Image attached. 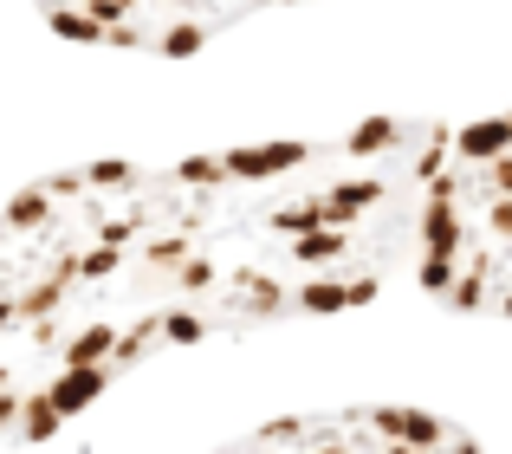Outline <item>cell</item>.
Wrapping results in <instances>:
<instances>
[{"label": "cell", "mask_w": 512, "mask_h": 454, "mask_svg": "<svg viewBox=\"0 0 512 454\" xmlns=\"http://www.w3.org/2000/svg\"><path fill=\"white\" fill-rule=\"evenodd\" d=\"M52 208H59V202H52V195L33 182V189H20V195L7 202V215H0V227H46V221H52Z\"/></svg>", "instance_id": "cell-5"}, {"label": "cell", "mask_w": 512, "mask_h": 454, "mask_svg": "<svg viewBox=\"0 0 512 454\" xmlns=\"http://www.w3.org/2000/svg\"><path fill=\"white\" fill-rule=\"evenodd\" d=\"M208 39H214L208 26H195V20H169V33L156 39V52H163V59H195Z\"/></svg>", "instance_id": "cell-7"}, {"label": "cell", "mask_w": 512, "mask_h": 454, "mask_svg": "<svg viewBox=\"0 0 512 454\" xmlns=\"http://www.w3.org/2000/svg\"><path fill=\"white\" fill-rule=\"evenodd\" d=\"M111 351H117V331L111 325H85L78 338L59 344V370H98V364H111Z\"/></svg>", "instance_id": "cell-4"}, {"label": "cell", "mask_w": 512, "mask_h": 454, "mask_svg": "<svg viewBox=\"0 0 512 454\" xmlns=\"http://www.w3.org/2000/svg\"><path fill=\"white\" fill-rule=\"evenodd\" d=\"M175 286H182V292H214V286H221V273H214V260H201V253H195V260L175 273Z\"/></svg>", "instance_id": "cell-14"}, {"label": "cell", "mask_w": 512, "mask_h": 454, "mask_svg": "<svg viewBox=\"0 0 512 454\" xmlns=\"http://www.w3.org/2000/svg\"><path fill=\"white\" fill-rule=\"evenodd\" d=\"M0 325H13V292H0Z\"/></svg>", "instance_id": "cell-17"}, {"label": "cell", "mask_w": 512, "mask_h": 454, "mask_svg": "<svg viewBox=\"0 0 512 454\" xmlns=\"http://www.w3.org/2000/svg\"><path fill=\"white\" fill-rule=\"evenodd\" d=\"M20 403H26V396L7 383V390H0V435H7V429H20Z\"/></svg>", "instance_id": "cell-16"}, {"label": "cell", "mask_w": 512, "mask_h": 454, "mask_svg": "<svg viewBox=\"0 0 512 454\" xmlns=\"http://www.w3.org/2000/svg\"><path fill=\"white\" fill-rule=\"evenodd\" d=\"M415 279L454 312L512 318V111L435 124L415 208Z\"/></svg>", "instance_id": "cell-1"}, {"label": "cell", "mask_w": 512, "mask_h": 454, "mask_svg": "<svg viewBox=\"0 0 512 454\" xmlns=\"http://www.w3.org/2000/svg\"><path fill=\"white\" fill-rule=\"evenodd\" d=\"M227 454H480L474 435L428 409H338V416H292L247 435Z\"/></svg>", "instance_id": "cell-2"}, {"label": "cell", "mask_w": 512, "mask_h": 454, "mask_svg": "<svg viewBox=\"0 0 512 454\" xmlns=\"http://www.w3.org/2000/svg\"><path fill=\"white\" fill-rule=\"evenodd\" d=\"M78 176H85V189H143V169L137 163H91V169H78Z\"/></svg>", "instance_id": "cell-10"}, {"label": "cell", "mask_w": 512, "mask_h": 454, "mask_svg": "<svg viewBox=\"0 0 512 454\" xmlns=\"http://www.w3.org/2000/svg\"><path fill=\"white\" fill-rule=\"evenodd\" d=\"M143 260H150L156 273H182V266L195 260V234H169V240H150V247H143Z\"/></svg>", "instance_id": "cell-8"}, {"label": "cell", "mask_w": 512, "mask_h": 454, "mask_svg": "<svg viewBox=\"0 0 512 454\" xmlns=\"http://www.w3.org/2000/svg\"><path fill=\"white\" fill-rule=\"evenodd\" d=\"M104 390H111V364H98V370H59V377L46 383V403L72 422V416H85Z\"/></svg>", "instance_id": "cell-3"}, {"label": "cell", "mask_w": 512, "mask_h": 454, "mask_svg": "<svg viewBox=\"0 0 512 454\" xmlns=\"http://www.w3.org/2000/svg\"><path fill=\"white\" fill-rule=\"evenodd\" d=\"M39 189H46L52 202H78V195H85V176H78V169H72V176H46Z\"/></svg>", "instance_id": "cell-15"}, {"label": "cell", "mask_w": 512, "mask_h": 454, "mask_svg": "<svg viewBox=\"0 0 512 454\" xmlns=\"http://www.w3.org/2000/svg\"><path fill=\"white\" fill-rule=\"evenodd\" d=\"M59 422H65V416L46 403V390H33V396L20 403V442H52V435H59Z\"/></svg>", "instance_id": "cell-6"}, {"label": "cell", "mask_w": 512, "mask_h": 454, "mask_svg": "<svg viewBox=\"0 0 512 454\" xmlns=\"http://www.w3.org/2000/svg\"><path fill=\"white\" fill-rule=\"evenodd\" d=\"M46 26H52L59 39H72V46H104V33H98V26H91L78 7H46Z\"/></svg>", "instance_id": "cell-9"}, {"label": "cell", "mask_w": 512, "mask_h": 454, "mask_svg": "<svg viewBox=\"0 0 512 454\" xmlns=\"http://www.w3.org/2000/svg\"><path fill=\"white\" fill-rule=\"evenodd\" d=\"M175 182H188V189H221L227 163L221 156H188V163H175Z\"/></svg>", "instance_id": "cell-11"}, {"label": "cell", "mask_w": 512, "mask_h": 454, "mask_svg": "<svg viewBox=\"0 0 512 454\" xmlns=\"http://www.w3.org/2000/svg\"><path fill=\"white\" fill-rule=\"evenodd\" d=\"M163 338L169 344H201L208 338V318L201 312H163Z\"/></svg>", "instance_id": "cell-12"}, {"label": "cell", "mask_w": 512, "mask_h": 454, "mask_svg": "<svg viewBox=\"0 0 512 454\" xmlns=\"http://www.w3.org/2000/svg\"><path fill=\"white\" fill-rule=\"evenodd\" d=\"M117 266H124V247H91V253H78V279H111Z\"/></svg>", "instance_id": "cell-13"}]
</instances>
